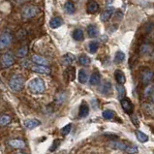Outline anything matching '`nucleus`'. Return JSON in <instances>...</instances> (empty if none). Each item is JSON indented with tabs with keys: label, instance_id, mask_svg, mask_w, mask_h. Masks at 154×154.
<instances>
[{
	"label": "nucleus",
	"instance_id": "nucleus-1",
	"mask_svg": "<svg viewBox=\"0 0 154 154\" xmlns=\"http://www.w3.org/2000/svg\"><path fill=\"white\" fill-rule=\"evenodd\" d=\"M28 90L33 94H41L46 89V85L42 79L34 78L28 82Z\"/></svg>",
	"mask_w": 154,
	"mask_h": 154
},
{
	"label": "nucleus",
	"instance_id": "nucleus-2",
	"mask_svg": "<svg viewBox=\"0 0 154 154\" xmlns=\"http://www.w3.org/2000/svg\"><path fill=\"white\" fill-rule=\"evenodd\" d=\"M24 86V79L20 75H14L9 81V87L12 91L20 92Z\"/></svg>",
	"mask_w": 154,
	"mask_h": 154
},
{
	"label": "nucleus",
	"instance_id": "nucleus-3",
	"mask_svg": "<svg viewBox=\"0 0 154 154\" xmlns=\"http://www.w3.org/2000/svg\"><path fill=\"white\" fill-rule=\"evenodd\" d=\"M109 146L113 149H118V150L125 151L129 154H135L138 152V147L136 146H129V144H125L123 143L117 142V140H112L109 143Z\"/></svg>",
	"mask_w": 154,
	"mask_h": 154
},
{
	"label": "nucleus",
	"instance_id": "nucleus-4",
	"mask_svg": "<svg viewBox=\"0 0 154 154\" xmlns=\"http://www.w3.org/2000/svg\"><path fill=\"white\" fill-rule=\"evenodd\" d=\"M39 13H40V10L36 6H25L21 11V16L23 19H31V17H36Z\"/></svg>",
	"mask_w": 154,
	"mask_h": 154
},
{
	"label": "nucleus",
	"instance_id": "nucleus-5",
	"mask_svg": "<svg viewBox=\"0 0 154 154\" xmlns=\"http://www.w3.org/2000/svg\"><path fill=\"white\" fill-rule=\"evenodd\" d=\"M12 40L13 36L11 33L4 32L3 34H1V36H0V50L7 48L12 43Z\"/></svg>",
	"mask_w": 154,
	"mask_h": 154
},
{
	"label": "nucleus",
	"instance_id": "nucleus-6",
	"mask_svg": "<svg viewBox=\"0 0 154 154\" xmlns=\"http://www.w3.org/2000/svg\"><path fill=\"white\" fill-rule=\"evenodd\" d=\"M14 57L10 52H6L1 56V65L4 68H8L14 64Z\"/></svg>",
	"mask_w": 154,
	"mask_h": 154
},
{
	"label": "nucleus",
	"instance_id": "nucleus-7",
	"mask_svg": "<svg viewBox=\"0 0 154 154\" xmlns=\"http://www.w3.org/2000/svg\"><path fill=\"white\" fill-rule=\"evenodd\" d=\"M8 144L13 148H17V149H23L26 146L25 142L20 139H13L10 140L8 142Z\"/></svg>",
	"mask_w": 154,
	"mask_h": 154
},
{
	"label": "nucleus",
	"instance_id": "nucleus-8",
	"mask_svg": "<svg viewBox=\"0 0 154 154\" xmlns=\"http://www.w3.org/2000/svg\"><path fill=\"white\" fill-rule=\"evenodd\" d=\"M121 101V107L122 109H124V112L126 113H131L132 112H133V109H134V106L133 104H132L131 101L128 99V98H123Z\"/></svg>",
	"mask_w": 154,
	"mask_h": 154
},
{
	"label": "nucleus",
	"instance_id": "nucleus-9",
	"mask_svg": "<svg viewBox=\"0 0 154 154\" xmlns=\"http://www.w3.org/2000/svg\"><path fill=\"white\" fill-rule=\"evenodd\" d=\"M99 91L104 95H109L112 93V83L108 81L103 82L99 87Z\"/></svg>",
	"mask_w": 154,
	"mask_h": 154
},
{
	"label": "nucleus",
	"instance_id": "nucleus-10",
	"mask_svg": "<svg viewBox=\"0 0 154 154\" xmlns=\"http://www.w3.org/2000/svg\"><path fill=\"white\" fill-rule=\"evenodd\" d=\"M153 77H154V74L152 71H150V70H146V71H143L142 74L143 83V85H148V83H150L153 80Z\"/></svg>",
	"mask_w": 154,
	"mask_h": 154
},
{
	"label": "nucleus",
	"instance_id": "nucleus-11",
	"mask_svg": "<svg viewBox=\"0 0 154 154\" xmlns=\"http://www.w3.org/2000/svg\"><path fill=\"white\" fill-rule=\"evenodd\" d=\"M99 10V4L95 0H89L86 5V11L89 14H95Z\"/></svg>",
	"mask_w": 154,
	"mask_h": 154
},
{
	"label": "nucleus",
	"instance_id": "nucleus-12",
	"mask_svg": "<svg viewBox=\"0 0 154 154\" xmlns=\"http://www.w3.org/2000/svg\"><path fill=\"white\" fill-rule=\"evenodd\" d=\"M113 12H114V8L113 7H112V6L108 7L102 13V14H101V17H100L101 20L104 21V23H105V21H108L112 17V16L113 15Z\"/></svg>",
	"mask_w": 154,
	"mask_h": 154
},
{
	"label": "nucleus",
	"instance_id": "nucleus-13",
	"mask_svg": "<svg viewBox=\"0 0 154 154\" xmlns=\"http://www.w3.org/2000/svg\"><path fill=\"white\" fill-rule=\"evenodd\" d=\"M24 127L26 129H29V130H32V129H35L36 127H38L39 125L41 124V121L38 120V119H35V118H33V119H27L24 121Z\"/></svg>",
	"mask_w": 154,
	"mask_h": 154
},
{
	"label": "nucleus",
	"instance_id": "nucleus-14",
	"mask_svg": "<svg viewBox=\"0 0 154 154\" xmlns=\"http://www.w3.org/2000/svg\"><path fill=\"white\" fill-rule=\"evenodd\" d=\"M31 70L35 73L39 74H50L51 69L48 66H42V65H34L31 66Z\"/></svg>",
	"mask_w": 154,
	"mask_h": 154
},
{
	"label": "nucleus",
	"instance_id": "nucleus-15",
	"mask_svg": "<svg viewBox=\"0 0 154 154\" xmlns=\"http://www.w3.org/2000/svg\"><path fill=\"white\" fill-rule=\"evenodd\" d=\"M89 113V107L85 102H83L80 106V111H79V117L80 118H85L88 116Z\"/></svg>",
	"mask_w": 154,
	"mask_h": 154
},
{
	"label": "nucleus",
	"instance_id": "nucleus-16",
	"mask_svg": "<svg viewBox=\"0 0 154 154\" xmlns=\"http://www.w3.org/2000/svg\"><path fill=\"white\" fill-rule=\"evenodd\" d=\"M114 78H116V80L117 82L118 85H124L125 82H126V78H125V75L123 74V72L121 70H116V72H114Z\"/></svg>",
	"mask_w": 154,
	"mask_h": 154
},
{
	"label": "nucleus",
	"instance_id": "nucleus-17",
	"mask_svg": "<svg viewBox=\"0 0 154 154\" xmlns=\"http://www.w3.org/2000/svg\"><path fill=\"white\" fill-rule=\"evenodd\" d=\"M62 24H63V20L59 17H54L50 20V26L54 29L60 27Z\"/></svg>",
	"mask_w": 154,
	"mask_h": 154
},
{
	"label": "nucleus",
	"instance_id": "nucleus-18",
	"mask_svg": "<svg viewBox=\"0 0 154 154\" xmlns=\"http://www.w3.org/2000/svg\"><path fill=\"white\" fill-rule=\"evenodd\" d=\"M101 82V76L99 72H94L92 73L91 77L89 79V83L91 85H98Z\"/></svg>",
	"mask_w": 154,
	"mask_h": 154
},
{
	"label": "nucleus",
	"instance_id": "nucleus-19",
	"mask_svg": "<svg viewBox=\"0 0 154 154\" xmlns=\"http://www.w3.org/2000/svg\"><path fill=\"white\" fill-rule=\"evenodd\" d=\"M75 59H76V57H75L74 54H66L65 55L62 56V63L66 66H69V65H71Z\"/></svg>",
	"mask_w": 154,
	"mask_h": 154
},
{
	"label": "nucleus",
	"instance_id": "nucleus-20",
	"mask_svg": "<svg viewBox=\"0 0 154 154\" xmlns=\"http://www.w3.org/2000/svg\"><path fill=\"white\" fill-rule=\"evenodd\" d=\"M87 34H88V36L90 38H96L99 35V30L95 25L90 24L87 27Z\"/></svg>",
	"mask_w": 154,
	"mask_h": 154
},
{
	"label": "nucleus",
	"instance_id": "nucleus-21",
	"mask_svg": "<svg viewBox=\"0 0 154 154\" xmlns=\"http://www.w3.org/2000/svg\"><path fill=\"white\" fill-rule=\"evenodd\" d=\"M31 59L36 65H42V66L48 65V60L44 58V57L40 56V55H33Z\"/></svg>",
	"mask_w": 154,
	"mask_h": 154
},
{
	"label": "nucleus",
	"instance_id": "nucleus-22",
	"mask_svg": "<svg viewBox=\"0 0 154 154\" xmlns=\"http://www.w3.org/2000/svg\"><path fill=\"white\" fill-rule=\"evenodd\" d=\"M64 9L65 12L69 15H72L76 12V7H75V4L72 1H67L64 4Z\"/></svg>",
	"mask_w": 154,
	"mask_h": 154
},
{
	"label": "nucleus",
	"instance_id": "nucleus-23",
	"mask_svg": "<svg viewBox=\"0 0 154 154\" xmlns=\"http://www.w3.org/2000/svg\"><path fill=\"white\" fill-rule=\"evenodd\" d=\"M78 78H79V82L81 83H85L87 80H88V76H87V73L85 70H83V69L80 70V71H79Z\"/></svg>",
	"mask_w": 154,
	"mask_h": 154
},
{
	"label": "nucleus",
	"instance_id": "nucleus-24",
	"mask_svg": "<svg viewBox=\"0 0 154 154\" xmlns=\"http://www.w3.org/2000/svg\"><path fill=\"white\" fill-rule=\"evenodd\" d=\"M136 136H137V139L140 140V143H146L148 140V136L146 135L143 133V132H142L140 130H137L136 131Z\"/></svg>",
	"mask_w": 154,
	"mask_h": 154
},
{
	"label": "nucleus",
	"instance_id": "nucleus-25",
	"mask_svg": "<svg viewBox=\"0 0 154 154\" xmlns=\"http://www.w3.org/2000/svg\"><path fill=\"white\" fill-rule=\"evenodd\" d=\"M11 116H7V114H3V116H0V127H5L7 126L9 123L11 122Z\"/></svg>",
	"mask_w": 154,
	"mask_h": 154
},
{
	"label": "nucleus",
	"instance_id": "nucleus-26",
	"mask_svg": "<svg viewBox=\"0 0 154 154\" xmlns=\"http://www.w3.org/2000/svg\"><path fill=\"white\" fill-rule=\"evenodd\" d=\"M153 51V48L151 45H148V44H143L140 47V52H142L143 54H150Z\"/></svg>",
	"mask_w": 154,
	"mask_h": 154
},
{
	"label": "nucleus",
	"instance_id": "nucleus-27",
	"mask_svg": "<svg viewBox=\"0 0 154 154\" xmlns=\"http://www.w3.org/2000/svg\"><path fill=\"white\" fill-rule=\"evenodd\" d=\"M74 40L76 41H82L83 39V32L82 29H75L72 34Z\"/></svg>",
	"mask_w": 154,
	"mask_h": 154
},
{
	"label": "nucleus",
	"instance_id": "nucleus-28",
	"mask_svg": "<svg viewBox=\"0 0 154 154\" xmlns=\"http://www.w3.org/2000/svg\"><path fill=\"white\" fill-rule=\"evenodd\" d=\"M98 48H99V43L97 41H91L88 44V51L90 54H95L98 51Z\"/></svg>",
	"mask_w": 154,
	"mask_h": 154
},
{
	"label": "nucleus",
	"instance_id": "nucleus-29",
	"mask_svg": "<svg viewBox=\"0 0 154 154\" xmlns=\"http://www.w3.org/2000/svg\"><path fill=\"white\" fill-rule=\"evenodd\" d=\"M66 74H67L69 81L72 82L76 79V69H75V67H69L66 70Z\"/></svg>",
	"mask_w": 154,
	"mask_h": 154
},
{
	"label": "nucleus",
	"instance_id": "nucleus-30",
	"mask_svg": "<svg viewBox=\"0 0 154 154\" xmlns=\"http://www.w3.org/2000/svg\"><path fill=\"white\" fill-rule=\"evenodd\" d=\"M79 63L82 66H86L90 63V58L85 54H82L80 57H79Z\"/></svg>",
	"mask_w": 154,
	"mask_h": 154
},
{
	"label": "nucleus",
	"instance_id": "nucleus-31",
	"mask_svg": "<svg viewBox=\"0 0 154 154\" xmlns=\"http://www.w3.org/2000/svg\"><path fill=\"white\" fill-rule=\"evenodd\" d=\"M125 59V54L124 52L122 51H117L116 54V56H114V61H116V63H122L123 61Z\"/></svg>",
	"mask_w": 154,
	"mask_h": 154
},
{
	"label": "nucleus",
	"instance_id": "nucleus-32",
	"mask_svg": "<svg viewBox=\"0 0 154 154\" xmlns=\"http://www.w3.org/2000/svg\"><path fill=\"white\" fill-rule=\"evenodd\" d=\"M116 89H117V93H118V98H119L120 100H122L123 98H124L125 93H126L124 86H122L121 85H118L116 86Z\"/></svg>",
	"mask_w": 154,
	"mask_h": 154
},
{
	"label": "nucleus",
	"instance_id": "nucleus-33",
	"mask_svg": "<svg viewBox=\"0 0 154 154\" xmlns=\"http://www.w3.org/2000/svg\"><path fill=\"white\" fill-rule=\"evenodd\" d=\"M143 109L146 111L147 113L149 114H153L154 113V106L152 104H149V103H146L143 106Z\"/></svg>",
	"mask_w": 154,
	"mask_h": 154
},
{
	"label": "nucleus",
	"instance_id": "nucleus-34",
	"mask_svg": "<svg viewBox=\"0 0 154 154\" xmlns=\"http://www.w3.org/2000/svg\"><path fill=\"white\" fill-rule=\"evenodd\" d=\"M114 116V112L112 111H111V109H106V111L103 112V117L105 118V119H112Z\"/></svg>",
	"mask_w": 154,
	"mask_h": 154
},
{
	"label": "nucleus",
	"instance_id": "nucleus-35",
	"mask_svg": "<svg viewBox=\"0 0 154 154\" xmlns=\"http://www.w3.org/2000/svg\"><path fill=\"white\" fill-rule=\"evenodd\" d=\"M27 54V47H23L17 51V57H24Z\"/></svg>",
	"mask_w": 154,
	"mask_h": 154
},
{
	"label": "nucleus",
	"instance_id": "nucleus-36",
	"mask_svg": "<svg viewBox=\"0 0 154 154\" xmlns=\"http://www.w3.org/2000/svg\"><path fill=\"white\" fill-rule=\"evenodd\" d=\"M71 129H72V124H67L66 126H64L63 128H61L60 133H61V135H62V136H67L70 133Z\"/></svg>",
	"mask_w": 154,
	"mask_h": 154
},
{
	"label": "nucleus",
	"instance_id": "nucleus-37",
	"mask_svg": "<svg viewBox=\"0 0 154 154\" xmlns=\"http://www.w3.org/2000/svg\"><path fill=\"white\" fill-rule=\"evenodd\" d=\"M60 143H61V140H60L59 139L54 140V143H52V144H51V146L50 151H51V152H52V151L56 150L57 147H58V146H60Z\"/></svg>",
	"mask_w": 154,
	"mask_h": 154
},
{
	"label": "nucleus",
	"instance_id": "nucleus-38",
	"mask_svg": "<svg viewBox=\"0 0 154 154\" xmlns=\"http://www.w3.org/2000/svg\"><path fill=\"white\" fill-rule=\"evenodd\" d=\"M149 98H150L153 102H154V85H152V89H151V93L149 95Z\"/></svg>",
	"mask_w": 154,
	"mask_h": 154
},
{
	"label": "nucleus",
	"instance_id": "nucleus-39",
	"mask_svg": "<svg viewBox=\"0 0 154 154\" xmlns=\"http://www.w3.org/2000/svg\"><path fill=\"white\" fill-rule=\"evenodd\" d=\"M132 121H134L135 122V126H139V123L137 121V117H136V116H132Z\"/></svg>",
	"mask_w": 154,
	"mask_h": 154
},
{
	"label": "nucleus",
	"instance_id": "nucleus-40",
	"mask_svg": "<svg viewBox=\"0 0 154 154\" xmlns=\"http://www.w3.org/2000/svg\"><path fill=\"white\" fill-rule=\"evenodd\" d=\"M17 3H19V4H23V3H25V2H28L29 0H16Z\"/></svg>",
	"mask_w": 154,
	"mask_h": 154
},
{
	"label": "nucleus",
	"instance_id": "nucleus-41",
	"mask_svg": "<svg viewBox=\"0 0 154 154\" xmlns=\"http://www.w3.org/2000/svg\"><path fill=\"white\" fill-rule=\"evenodd\" d=\"M14 154H26V153H24V152H23V151H17V152H15Z\"/></svg>",
	"mask_w": 154,
	"mask_h": 154
}]
</instances>
